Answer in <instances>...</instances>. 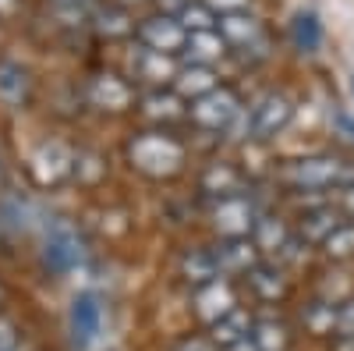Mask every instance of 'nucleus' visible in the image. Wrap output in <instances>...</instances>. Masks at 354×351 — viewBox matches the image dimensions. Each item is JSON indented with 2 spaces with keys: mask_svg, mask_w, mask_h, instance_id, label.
Instances as JSON below:
<instances>
[{
  "mask_svg": "<svg viewBox=\"0 0 354 351\" xmlns=\"http://www.w3.org/2000/svg\"><path fill=\"white\" fill-rule=\"evenodd\" d=\"M128 156L149 178H170V174L185 167V145L167 132H142V135H135Z\"/></svg>",
  "mask_w": 354,
  "mask_h": 351,
  "instance_id": "f257e3e1",
  "label": "nucleus"
},
{
  "mask_svg": "<svg viewBox=\"0 0 354 351\" xmlns=\"http://www.w3.org/2000/svg\"><path fill=\"white\" fill-rule=\"evenodd\" d=\"M43 262H46V270H53V273H68V270H75L78 262H82V242H78V234H75L71 224L53 220L46 227Z\"/></svg>",
  "mask_w": 354,
  "mask_h": 351,
  "instance_id": "f03ea898",
  "label": "nucleus"
},
{
  "mask_svg": "<svg viewBox=\"0 0 354 351\" xmlns=\"http://www.w3.org/2000/svg\"><path fill=\"white\" fill-rule=\"evenodd\" d=\"M238 114H241L238 96H234L230 89H223V85L213 89V93H205L202 100H195L188 107V117L198 128H205V132H220V128L234 125V121H238Z\"/></svg>",
  "mask_w": 354,
  "mask_h": 351,
  "instance_id": "7ed1b4c3",
  "label": "nucleus"
},
{
  "mask_svg": "<svg viewBox=\"0 0 354 351\" xmlns=\"http://www.w3.org/2000/svg\"><path fill=\"white\" fill-rule=\"evenodd\" d=\"M213 224L223 238H248L259 224V210L248 195H230V199H220L216 210H213Z\"/></svg>",
  "mask_w": 354,
  "mask_h": 351,
  "instance_id": "20e7f679",
  "label": "nucleus"
},
{
  "mask_svg": "<svg viewBox=\"0 0 354 351\" xmlns=\"http://www.w3.org/2000/svg\"><path fill=\"white\" fill-rule=\"evenodd\" d=\"M290 117H294V107H290V100L283 93H266L255 103L252 117H248V132H252V138H262V142L277 138L290 125Z\"/></svg>",
  "mask_w": 354,
  "mask_h": 351,
  "instance_id": "39448f33",
  "label": "nucleus"
},
{
  "mask_svg": "<svg viewBox=\"0 0 354 351\" xmlns=\"http://www.w3.org/2000/svg\"><path fill=\"white\" fill-rule=\"evenodd\" d=\"M138 33H142V46H149L156 53H177V50H185V43H188L185 25L177 18H170V15L145 18Z\"/></svg>",
  "mask_w": 354,
  "mask_h": 351,
  "instance_id": "423d86ee",
  "label": "nucleus"
},
{
  "mask_svg": "<svg viewBox=\"0 0 354 351\" xmlns=\"http://www.w3.org/2000/svg\"><path fill=\"white\" fill-rule=\"evenodd\" d=\"M100 327H103V309H100V298L96 295H78L71 302V341L75 348H88L96 337H100Z\"/></svg>",
  "mask_w": 354,
  "mask_h": 351,
  "instance_id": "0eeeda50",
  "label": "nucleus"
},
{
  "mask_svg": "<svg viewBox=\"0 0 354 351\" xmlns=\"http://www.w3.org/2000/svg\"><path fill=\"white\" fill-rule=\"evenodd\" d=\"M238 309V295H234V287L227 280H209L195 287V312L205 319V323H216V319H223L227 312Z\"/></svg>",
  "mask_w": 354,
  "mask_h": 351,
  "instance_id": "6e6552de",
  "label": "nucleus"
},
{
  "mask_svg": "<svg viewBox=\"0 0 354 351\" xmlns=\"http://www.w3.org/2000/svg\"><path fill=\"white\" fill-rule=\"evenodd\" d=\"M213 255H216V267H220V273H252L255 267H259V245L252 242V238H223L216 249H213Z\"/></svg>",
  "mask_w": 354,
  "mask_h": 351,
  "instance_id": "1a4fd4ad",
  "label": "nucleus"
},
{
  "mask_svg": "<svg viewBox=\"0 0 354 351\" xmlns=\"http://www.w3.org/2000/svg\"><path fill=\"white\" fill-rule=\"evenodd\" d=\"M88 100H93L96 107L103 110H128L135 103V89L121 78V75H96L93 82H88Z\"/></svg>",
  "mask_w": 354,
  "mask_h": 351,
  "instance_id": "9d476101",
  "label": "nucleus"
},
{
  "mask_svg": "<svg viewBox=\"0 0 354 351\" xmlns=\"http://www.w3.org/2000/svg\"><path fill=\"white\" fill-rule=\"evenodd\" d=\"M131 68L142 82H153V85H163L170 78H177V68H174V57L170 53H156L149 46H138L135 57H131Z\"/></svg>",
  "mask_w": 354,
  "mask_h": 351,
  "instance_id": "9b49d317",
  "label": "nucleus"
},
{
  "mask_svg": "<svg viewBox=\"0 0 354 351\" xmlns=\"http://www.w3.org/2000/svg\"><path fill=\"white\" fill-rule=\"evenodd\" d=\"M245 174L234 163H209L202 174V192H209L216 199H230V195H245Z\"/></svg>",
  "mask_w": 354,
  "mask_h": 351,
  "instance_id": "f8f14e48",
  "label": "nucleus"
},
{
  "mask_svg": "<svg viewBox=\"0 0 354 351\" xmlns=\"http://www.w3.org/2000/svg\"><path fill=\"white\" fill-rule=\"evenodd\" d=\"M220 36H223L227 46H245L248 50V46L262 43V28H259V21L252 15L238 11V15H223L220 18Z\"/></svg>",
  "mask_w": 354,
  "mask_h": 351,
  "instance_id": "ddd939ff",
  "label": "nucleus"
},
{
  "mask_svg": "<svg viewBox=\"0 0 354 351\" xmlns=\"http://www.w3.org/2000/svg\"><path fill=\"white\" fill-rule=\"evenodd\" d=\"M28 89H32L28 71H25L18 61L0 57V100H4L8 107H21V103L28 100Z\"/></svg>",
  "mask_w": 354,
  "mask_h": 351,
  "instance_id": "4468645a",
  "label": "nucleus"
},
{
  "mask_svg": "<svg viewBox=\"0 0 354 351\" xmlns=\"http://www.w3.org/2000/svg\"><path fill=\"white\" fill-rule=\"evenodd\" d=\"M252 319H248V312L245 309H234V312H227L223 319H216L213 323V334H209V341L220 348V351H227V348H234V344H241L245 337H252Z\"/></svg>",
  "mask_w": 354,
  "mask_h": 351,
  "instance_id": "2eb2a0df",
  "label": "nucleus"
},
{
  "mask_svg": "<svg viewBox=\"0 0 354 351\" xmlns=\"http://www.w3.org/2000/svg\"><path fill=\"white\" fill-rule=\"evenodd\" d=\"M340 224H344V217H340L333 206L308 210V213L301 217V242H305V245H308V242H312V245H322Z\"/></svg>",
  "mask_w": 354,
  "mask_h": 351,
  "instance_id": "dca6fc26",
  "label": "nucleus"
},
{
  "mask_svg": "<svg viewBox=\"0 0 354 351\" xmlns=\"http://www.w3.org/2000/svg\"><path fill=\"white\" fill-rule=\"evenodd\" d=\"M71 167H75V156L64 150L61 142H50V145H43L39 150V156H36V174H39V181H61L64 174H71Z\"/></svg>",
  "mask_w": 354,
  "mask_h": 351,
  "instance_id": "f3484780",
  "label": "nucleus"
},
{
  "mask_svg": "<svg viewBox=\"0 0 354 351\" xmlns=\"http://www.w3.org/2000/svg\"><path fill=\"white\" fill-rule=\"evenodd\" d=\"M192 64H202V68H209L213 61H220V57L227 53V43L220 33H192L185 50H181Z\"/></svg>",
  "mask_w": 354,
  "mask_h": 351,
  "instance_id": "a211bd4d",
  "label": "nucleus"
},
{
  "mask_svg": "<svg viewBox=\"0 0 354 351\" xmlns=\"http://www.w3.org/2000/svg\"><path fill=\"white\" fill-rule=\"evenodd\" d=\"M181 273H185L195 287H202V284H209V280H220V277H223L220 267H216L213 249H192V252H185V259H181Z\"/></svg>",
  "mask_w": 354,
  "mask_h": 351,
  "instance_id": "6ab92c4d",
  "label": "nucleus"
},
{
  "mask_svg": "<svg viewBox=\"0 0 354 351\" xmlns=\"http://www.w3.org/2000/svg\"><path fill=\"white\" fill-rule=\"evenodd\" d=\"M174 85H177V93H181V96H192V103H195V100H202L205 93L216 89V75H213V68L192 64V68H185L181 75L174 78Z\"/></svg>",
  "mask_w": 354,
  "mask_h": 351,
  "instance_id": "aec40b11",
  "label": "nucleus"
},
{
  "mask_svg": "<svg viewBox=\"0 0 354 351\" xmlns=\"http://www.w3.org/2000/svg\"><path fill=\"white\" fill-rule=\"evenodd\" d=\"M248 284L266 302H277L283 295V273H280V267H273V262H259V267L248 273Z\"/></svg>",
  "mask_w": 354,
  "mask_h": 351,
  "instance_id": "412c9836",
  "label": "nucleus"
},
{
  "mask_svg": "<svg viewBox=\"0 0 354 351\" xmlns=\"http://www.w3.org/2000/svg\"><path fill=\"white\" fill-rule=\"evenodd\" d=\"M290 36H294V46L305 50V53H315L319 43H322V25L315 18V11H298L290 21Z\"/></svg>",
  "mask_w": 354,
  "mask_h": 351,
  "instance_id": "4be33fe9",
  "label": "nucleus"
},
{
  "mask_svg": "<svg viewBox=\"0 0 354 351\" xmlns=\"http://www.w3.org/2000/svg\"><path fill=\"white\" fill-rule=\"evenodd\" d=\"M252 234H255L252 242L259 245V252H273V255H277V252L287 245V238H290V231H287L277 217H259V224H255Z\"/></svg>",
  "mask_w": 354,
  "mask_h": 351,
  "instance_id": "5701e85b",
  "label": "nucleus"
},
{
  "mask_svg": "<svg viewBox=\"0 0 354 351\" xmlns=\"http://www.w3.org/2000/svg\"><path fill=\"white\" fill-rule=\"evenodd\" d=\"M252 341H255L259 351H283L290 334H287V327L280 323V319H259V323L252 327Z\"/></svg>",
  "mask_w": 354,
  "mask_h": 351,
  "instance_id": "b1692460",
  "label": "nucleus"
},
{
  "mask_svg": "<svg viewBox=\"0 0 354 351\" xmlns=\"http://www.w3.org/2000/svg\"><path fill=\"white\" fill-rule=\"evenodd\" d=\"M131 28H135V21L128 18L124 8H103V11H96V33L106 36V39H121V36L131 33Z\"/></svg>",
  "mask_w": 354,
  "mask_h": 351,
  "instance_id": "393cba45",
  "label": "nucleus"
},
{
  "mask_svg": "<svg viewBox=\"0 0 354 351\" xmlns=\"http://www.w3.org/2000/svg\"><path fill=\"white\" fill-rule=\"evenodd\" d=\"M142 110L153 117V121H177V117L185 114L181 100H177L174 93H149L142 100Z\"/></svg>",
  "mask_w": 354,
  "mask_h": 351,
  "instance_id": "a878e982",
  "label": "nucleus"
},
{
  "mask_svg": "<svg viewBox=\"0 0 354 351\" xmlns=\"http://www.w3.org/2000/svg\"><path fill=\"white\" fill-rule=\"evenodd\" d=\"M301 319H305V327L312 334H333L337 330V309H333V302H312L301 312Z\"/></svg>",
  "mask_w": 354,
  "mask_h": 351,
  "instance_id": "bb28decb",
  "label": "nucleus"
},
{
  "mask_svg": "<svg viewBox=\"0 0 354 351\" xmlns=\"http://www.w3.org/2000/svg\"><path fill=\"white\" fill-rule=\"evenodd\" d=\"M322 249H326L330 259H351L354 255V220H344L326 242H322Z\"/></svg>",
  "mask_w": 354,
  "mask_h": 351,
  "instance_id": "cd10ccee",
  "label": "nucleus"
},
{
  "mask_svg": "<svg viewBox=\"0 0 354 351\" xmlns=\"http://www.w3.org/2000/svg\"><path fill=\"white\" fill-rule=\"evenodd\" d=\"M177 21L185 25V33H188V36H192V33H213L216 15L205 8V4H188L181 15H177Z\"/></svg>",
  "mask_w": 354,
  "mask_h": 351,
  "instance_id": "c85d7f7f",
  "label": "nucleus"
},
{
  "mask_svg": "<svg viewBox=\"0 0 354 351\" xmlns=\"http://www.w3.org/2000/svg\"><path fill=\"white\" fill-rule=\"evenodd\" d=\"M71 174L78 181H85V185H96L103 174H106V163L96 156V153H75V167H71Z\"/></svg>",
  "mask_w": 354,
  "mask_h": 351,
  "instance_id": "c756f323",
  "label": "nucleus"
},
{
  "mask_svg": "<svg viewBox=\"0 0 354 351\" xmlns=\"http://www.w3.org/2000/svg\"><path fill=\"white\" fill-rule=\"evenodd\" d=\"M53 8L61 11L64 18H71V21H75V18L82 21V18L88 15V8H93V0H53Z\"/></svg>",
  "mask_w": 354,
  "mask_h": 351,
  "instance_id": "7c9ffc66",
  "label": "nucleus"
},
{
  "mask_svg": "<svg viewBox=\"0 0 354 351\" xmlns=\"http://www.w3.org/2000/svg\"><path fill=\"white\" fill-rule=\"evenodd\" d=\"M337 337H354V298L337 309Z\"/></svg>",
  "mask_w": 354,
  "mask_h": 351,
  "instance_id": "2f4dec72",
  "label": "nucleus"
},
{
  "mask_svg": "<svg viewBox=\"0 0 354 351\" xmlns=\"http://www.w3.org/2000/svg\"><path fill=\"white\" fill-rule=\"evenodd\" d=\"M202 4L209 8L213 15L220 11V18H223V15H238V11H248V4H252V0H202Z\"/></svg>",
  "mask_w": 354,
  "mask_h": 351,
  "instance_id": "473e14b6",
  "label": "nucleus"
},
{
  "mask_svg": "<svg viewBox=\"0 0 354 351\" xmlns=\"http://www.w3.org/2000/svg\"><path fill=\"white\" fill-rule=\"evenodd\" d=\"M308 249H305V242H298V238H287V245L277 252V259L280 262H301V255H305Z\"/></svg>",
  "mask_w": 354,
  "mask_h": 351,
  "instance_id": "72a5a7b5",
  "label": "nucleus"
},
{
  "mask_svg": "<svg viewBox=\"0 0 354 351\" xmlns=\"http://www.w3.org/2000/svg\"><path fill=\"white\" fill-rule=\"evenodd\" d=\"M0 351H18V334L8 319H0Z\"/></svg>",
  "mask_w": 354,
  "mask_h": 351,
  "instance_id": "f704fd0d",
  "label": "nucleus"
},
{
  "mask_svg": "<svg viewBox=\"0 0 354 351\" xmlns=\"http://www.w3.org/2000/svg\"><path fill=\"white\" fill-rule=\"evenodd\" d=\"M174 351H220L209 337H188V341H181Z\"/></svg>",
  "mask_w": 354,
  "mask_h": 351,
  "instance_id": "c9c22d12",
  "label": "nucleus"
},
{
  "mask_svg": "<svg viewBox=\"0 0 354 351\" xmlns=\"http://www.w3.org/2000/svg\"><path fill=\"white\" fill-rule=\"evenodd\" d=\"M340 202H344V210H347V213H354V185H347V188L340 192Z\"/></svg>",
  "mask_w": 354,
  "mask_h": 351,
  "instance_id": "e433bc0d",
  "label": "nucleus"
},
{
  "mask_svg": "<svg viewBox=\"0 0 354 351\" xmlns=\"http://www.w3.org/2000/svg\"><path fill=\"white\" fill-rule=\"evenodd\" d=\"M337 125H340V132H347V135L354 138V121H351L347 114H340V117H337Z\"/></svg>",
  "mask_w": 354,
  "mask_h": 351,
  "instance_id": "4c0bfd02",
  "label": "nucleus"
},
{
  "mask_svg": "<svg viewBox=\"0 0 354 351\" xmlns=\"http://www.w3.org/2000/svg\"><path fill=\"white\" fill-rule=\"evenodd\" d=\"M227 351H259V348H255V341H252V337H245L241 344H234V348H227Z\"/></svg>",
  "mask_w": 354,
  "mask_h": 351,
  "instance_id": "58836bf2",
  "label": "nucleus"
},
{
  "mask_svg": "<svg viewBox=\"0 0 354 351\" xmlns=\"http://www.w3.org/2000/svg\"><path fill=\"white\" fill-rule=\"evenodd\" d=\"M15 4H18V0H0V15H11Z\"/></svg>",
  "mask_w": 354,
  "mask_h": 351,
  "instance_id": "ea45409f",
  "label": "nucleus"
},
{
  "mask_svg": "<svg viewBox=\"0 0 354 351\" xmlns=\"http://www.w3.org/2000/svg\"><path fill=\"white\" fill-rule=\"evenodd\" d=\"M124 4H142V0H124Z\"/></svg>",
  "mask_w": 354,
  "mask_h": 351,
  "instance_id": "a19ab883",
  "label": "nucleus"
}]
</instances>
